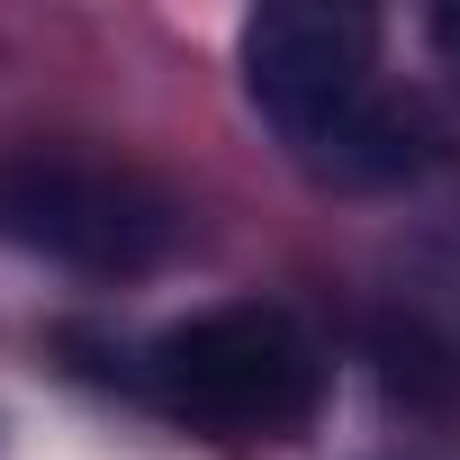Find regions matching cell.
I'll list each match as a JSON object with an SVG mask.
<instances>
[{
    "label": "cell",
    "mask_w": 460,
    "mask_h": 460,
    "mask_svg": "<svg viewBox=\"0 0 460 460\" xmlns=\"http://www.w3.org/2000/svg\"><path fill=\"white\" fill-rule=\"evenodd\" d=\"M433 55L460 73V10H442V19H433Z\"/></svg>",
    "instance_id": "cell-4"
},
{
    "label": "cell",
    "mask_w": 460,
    "mask_h": 460,
    "mask_svg": "<svg viewBox=\"0 0 460 460\" xmlns=\"http://www.w3.org/2000/svg\"><path fill=\"white\" fill-rule=\"evenodd\" d=\"M244 100L271 118V136L334 190H388L433 163V118L397 91H379V28L325 0H271L235 28Z\"/></svg>",
    "instance_id": "cell-1"
},
{
    "label": "cell",
    "mask_w": 460,
    "mask_h": 460,
    "mask_svg": "<svg viewBox=\"0 0 460 460\" xmlns=\"http://www.w3.org/2000/svg\"><path fill=\"white\" fill-rule=\"evenodd\" d=\"M0 235L64 271H91V280H136V271L172 262L181 199L118 154L19 145V154H0Z\"/></svg>",
    "instance_id": "cell-3"
},
{
    "label": "cell",
    "mask_w": 460,
    "mask_h": 460,
    "mask_svg": "<svg viewBox=\"0 0 460 460\" xmlns=\"http://www.w3.org/2000/svg\"><path fill=\"white\" fill-rule=\"evenodd\" d=\"M145 397L217 442H298L325 406V343L271 298H226L145 343Z\"/></svg>",
    "instance_id": "cell-2"
}]
</instances>
